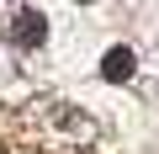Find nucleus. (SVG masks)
<instances>
[{
  "label": "nucleus",
  "instance_id": "1",
  "mask_svg": "<svg viewBox=\"0 0 159 154\" xmlns=\"http://www.w3.org/2000/svg\"><path fill=\"white\" fill-rule=\"evenodd\" d=\"M6 37H11V48H21V53H32V48H43V43H48V16H43L37 6H21Z\"/></svg>",
  "mask_w": 159,
  "mask_h": 154
},
{
  "label": "nucleus",
  "instance_id": "2",
  "mask_svg": "<svg viewBox=\"0 0 159 154\" xmlns=\"http://www.w3.org/2000/svg\"><path fill=\"white\" fill-rule=\"evenodd\" d=\"M133 69H138V58H133V48H106V58H101V80H111V85H122V80H133Z\"/></svg>",
  "mask_w": 159,
  "mask_h": 154
}]
</instances>
